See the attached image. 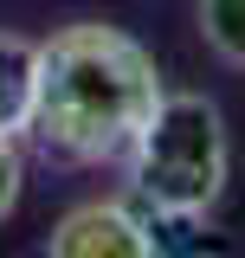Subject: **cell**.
<instances>
[{"label": "cell", "mask_w": 245, "mask_h": 258, "mask_svg": "<svg viewBox=\"0 0 245 258\" xmlns=\"http://www.w3.org/2000/svg\"><path fill=\"white\" fill-rule=\"evenodd\" d=\"M122 161H129V187L149 220H200L232 174V142H226L219 103L200 91H161L155 116L142 123Z\"/></svg>", "instance_id": "cell-2"}, {"label": "cell", "mask_w": 245, "mask_h": 258, "mask_svg": "<svg viewBox=\"0 0 245 258\" xmlns=\"http://www.w3.org/2000/svg\"><path fill=\"white\" fill-rule=\"evenodd\" d=\"M32 91H39V39L0 32V136L32 129Z\"/></svg>", "instance_id": "cell-4"}, {"label": "cell", "mask_w": 245, "mask_h": 258, "mask_svg": "<svg viewBox=\"0 0 245 258\" xmlns=\"http://www.w3.org/2000/svg\"><path fill=\"white\" fill-rule=\"evenodd\" d=\"M200 32L226 64L245 71V0H200Z\"/></svg>", "instance_id": "cell-5"}, {"label": "cell", "mask_w": 245, "mask_h": 258, "mask_svg": "<svg viewBox=\"0 0 245 258\" xmlns=\"http://www.w3.org/2000/svg\"><path fill=\"white\" fill-rule=\"evenodd\" d=\"M161 103V71L116 26H65L39 39L32 129L65 161H122Z\"/></svg>", "instance_id": "cell-1"}, {"label": "cell", "mask_w": 245, "mask_h": 258, "mask_svg": "<svg viewBox=\"0 0 245 258\" xmlns=\"http://www.w3.org/2000/svg\"><path fill=\"white\" fill-rule=\"evenodd\" d=\"M45 258H161L155 245V220L129 200H84L71 207L52 239H45Z\"/></svg>", "instance_id": "cell-3"}, {"label": "cell", "mask_w": 245, "mask_h": 258, "mask_svg": "<svg viewBox=\"0 0 245 258\" xmlns=\"http://www.w3.org/2000/svg\"><path fill=\"white\" fill-rule=\"evenodd\" d=\"M20 181H26V161H20V142L0 136V220L20 207Z\"/></svg>", "instance_id": "cell-6"}]
</instances>
